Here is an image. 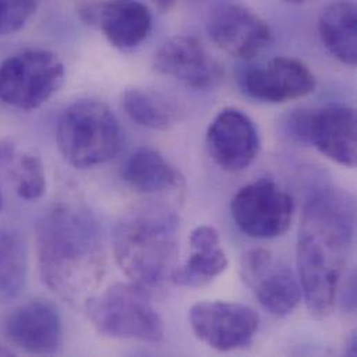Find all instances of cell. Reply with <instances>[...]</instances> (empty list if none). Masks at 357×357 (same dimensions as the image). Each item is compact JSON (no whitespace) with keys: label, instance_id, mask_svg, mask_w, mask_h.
I'll return each mask as SVG.
<instances>
[{"label":"cell","instance_id":"cell-19","mask_svg":"<svg viewBox=\"0 0 357 357\" xmlns=\"http://www.w3.org/2000/svg\"><path fill=\"white\" fill-rule=\"evenodd\" d=\"M123 179L142 193H159L181 186L178 170L158 151L139 149L127 160Z\"/></svg>","mask_w":357,"mask_h":357},{"label":"cell","instance_id":"cell-27","mask_svg":"<svg viewBox=\"0 0 357 357\" xmlns=\"http://www.w3.org/2000/svg\"><path fill=\"white\" fill-rule=\"evenodd\" d=\"M285 1L294 3V4H302V3H305V1H307V0H285Z\"/></svg>","mask_w":357,"mask_h":357},{"label":"cell","instance_id":"cell-14","mask_svg":"<svg viewBox=\"0 0 357 357\" xmlns=\"http://www.w3.org/2000/svg\"><path fill=\"white\" fill-rule=\"evenodd\" d=\"M153 67L159 74L196 91L213 89L224 77L221 64L199 39L188 35H177L163 43L155 53Z\"/></svg>","mask_w":357,"mask_h":357},{"label":"cell","instance_id":"cell-15","mask_svg":"<svg viewBox=\"0 0 357 357\" xmlns=\"http://www.w3.org/2000/svg\"><path fill=\"white\" fill-rule=\"evenodd\" d=\"M4 335L11 345L28 355L52 356L63 347V323L53 305L31 301L7 316Z\"/></svg>","mask_w":357,"mask_h":357},{"label":"cell","instance_id":"cell-24","mask_svg":"<svg viewBox=\"0 0 357 357\" xmlns=\"http://www.w3.org/2000/svg\"><path fill=\"white\" fill-rule=\"evenodd\" d=\"M15 151V146L11 142H0V178L6 176V165ZM3 208V190H1V179H0V211Z\"/></svg>","mask_w":357,"mask_h":357},{"label":"cell","instance_id":"cell-10","mask_svg":"<svg viewBox=\"0 0 357 357\" xmlns=\"http://www.w3.org/2000/svg\"><path fill=\"white\" fill-rule=\"evenodd\" d=\"M246 96L263 103H285L310 95L316 89L312 70L301 60L274 57L264 64L252 66L239 75Z\"/></svg>","mask_w":357,"mask_h":357},{"label":"cell","instance_id":"cell-8","mask_svg":"<svg viewBox=\"0 0 357 357\" xmlns=\"http://www.w3.org/2000/svg\"><path fill=\"white\" fill-rule=\"evenodd\" d=\"M189 321L196 338L218 352L246 348L260 324L259 314L252 307L220 301L193 305Z\"/></svg>","mask_w":357,"mask_h":357},{"label":"cell","instance_id":"cell-6","mask_svg":"<svg viewBox=\"0 0 357 357\" xmlns=\"http://www.w3.org/2000/svg\"><path fill=\"white\" fill-rule=\"evenodd\" d=\"M64 64L49 50H25L0 63V100L31 112L46 103L64 81Z\"/></svg>","mask_w":357,"mask_h":357},{"label":"cell","instance_id":"cell-12","mask_svg":"<svg viewBox=\"0 0 357 357\" xmlns=\"http://www.w3.org/2000/svg\"><path fill=\"white\" fill-rule=\"evenodd\" d=\"M78 15L120 50L139 46L152 29V14L139 0H86L78 7Z\"/></svg>","mask_w":357,"mask_h":357},{"label":"cell","instance_id":"cell-25","mask_svg":"<svg viewBox=\"0 0 357 357\" xmlns=\"http://www.w3.org/2000/svg\"><path fill=\"white\" fill-rule=\"evenodd\" d=\"M158 8L163 10V11H167L170 10L178 0H151Z\"/></svg>","mask_w":357,"mask_h":357},{"label":"cell","instance_id":"cell-11","mask_svg":"<svg viewBox=\"0 0 357 357\" xmlns=\"http://www.w3.org/2000/svg\"><path fill=\"white\" fill-rule=\"evenodd\" d=\"M206 149L213 162L224 172H243L259 155V131L242 110L222 109L207 128Z\"/></svg>","mask_w":357,"mask_h":357},{"label":"cell","instance_id":"cell-3","mask_svg":"<svg viewBox=\"0 0 357 357\" xmlns=\"http://www.w3.org/2000/svg\"><path fill=\"white\" fill-rule=\"evenodd\" d=\"M113 252L130 281L149 294L173 281L178 260V217L166 206L128 211L114 227Z\"/></svg>","mask_w":357,"mask_h":357},{"label":"cell","instance_id":"cell-22","mask_svg":"<svg viewBox=\"0 0 357 357\" xmlns=\"http://www.w3.org/2000/svg\"><path fill=\"white\" fill-rule=\"evenodd\" d=\"M6 176L13 181L20 199L38 200L46 192L45 167L39 156L33 153L15 149L6 165Z\"/></svg>","mask_w":357,"mask_h":357},{"label":"cell","instance_id":"cell-2","mask_svg":"<svg viewBox=\"0 0 357 357\" xmlns=\"http://www.w3.org/2000/svg\"><path fill=\"white\" fill-rule=\"evenodd\" d=\"M36 255L43 284L70 303H85L106 273V252L95 218L59 204L36 224Z\"/></svg>","mask_w":357,"mask_h":357},{"label":"cell","instance_id":"cell-21","mask_svg":"<svg viewBox=\"0 0 357 357\" xmlns=\"http://www.w3.org/2000/svg\"><path fill=\"white\" fill-rule=\"evenodd\" d=\"M26 273L24 241L14 231L0 229V303H8L21 295Z\"/></svg>","mask_w":357,"mask_h":357},{"label":"cell","instance_id":"cell-26","mask_svg":"<svg viewBox=\"0 0 357 357\" xmlns=\"http://www.w3.org/2000/svg\"><path fill=\"white\" fill-rule=\"evenodd\" d=\"M348 351H347V354L349 355V356H355L357 354L356 349V335H352V338L349 340V345H348Z\"/></svg>","mask_w":357,"mask_h":357},{"label":"cell","instance_id":"cell-16","mask_svg":"<svg viewBox=\"0 0 357 357\" xmlns=\"http://www.w3.org/2000/svg\"><path fill=\"white\" fill-rule=\"evenodd\" d=\"M356 110L349 106H327L307 110L305 144L313 145L330 160L356 166Z\"/></svg>","mask_w":357,"mask_h":357},{"label":"cell","instance_id":"cell-20","mask_svg":"<svg viewBox=\"0 0 357 357\" xmlns=\"http://www.w3.org/2000/svg\"><path fill=\"white\" fill-rule=\"evenodd\" d=\"M121 103L132 121L153 131H167L178 121V106L165 93L151 88H128Z\"/></svg>","mask_w":357,"mask_h":357},{"label":"cell","instance_id":"cell-28","mask_svg":"<svg viewBox=\"0 0 357 357\" xmlns=\"http://www.w3.org/2000/svg\"><path fill=\"white\" fill-rule=\"evenodd\" d=\"M0 355H7V352H6L4 349H1V348H0Z\"/></svg>","mask_w":357,"mask_h":357},{"label":"cell","instance_id":"cell-17","mask_svg":"<svg viewBox=\"0 0 357 357\" xmlns=\"http://www.w3.org/2000/svg\"><path fill=\"white\" fill-rule=\"evenodd\" d=\"M190 255L177 266L173 275V282L181 287L200 288L218 275L228 267V259L221 249L218 231L211 225H200L190 232L189 236Z\"/></svg>","mask_w":357,"mask_h":357},{"label":"cell","instance_id":"cell-1","mask_svg":"<svg viewBox=\"0 0 357 357\" xmlns=\"http://www.w3.org/2000/svg\"><path fill=\"white\" fill-rule=\"evenodd\" d=\"M355 229L356 204L348 192L324 188L307 199L299 228L298 267L302 295L316 320L334 310Z\"/></svg>","mask_w":357,"mask_h":357},{"label":"cell","instance_id":"cell-4","mask_svg":"<svg viewBox=\"0 0 357 357\" xmlns=\"http://www.w3.org/2000/svg\"><path fill=\"white\" fill-rule=\"evenodd\" d=\"M56 144L64 160L75 169H92L112 160L121 144L116 116L102 102L84 99L61 114Z\"/></svg>","mask_w":357,"mask_h":357},{"label":"cell","instance_id":"cell-23","mask_svg":"<svg viewBox=\"0 0 357 357\" xmlns=\"http://www.w3.org/2000/svg\"><path fill=\"white\" fill-rule=\"evenodd\" d=\"M39 0H0V35L20 31L35 14Z\"/></svg>","mask_w":357,"mask_h":357},{"label":"cell","instance_id":"cell-5","mask_svg":"<svg viewBox=\"0 0 357 357\" xmlns=\"http://www.w3.org/2000/svg\"><path fill=\"white\" fill-rule=\"evenodd\" d=\"M84 306L102 335L144 342H159L165 337V323L152 305L151 294L132 282L114 284L91 296Z\"/></svg>","mask_w":357,"mask_h":357},{"label":"cell","instance_id":"cell-18","mask_svg":"<svg viewBox=\"0 0 357 357\" xmlns=\"http://www.w3.org/2000/svg\"><path fill=\"white\" fill-rule=\"evenodd\" d=\"M319 33L331 56L349 67L356 66L357 8L354 1L337 0L328 4L320 15Z\"/></svg>","mask_w":357,"mask_h":357},{"label":"cell","instance_id":"cell-9","mask_svg":"<svg viewBox=\"0 0 357 357\" xmlns=\"http://www.w3.org/2000/svg\"><path fill=\"white\" fill-rule=\"evenodd\" d=\"M245 282L253 289L261 307L275 317L292 314L301 303L302 288L292 270L264 249L248 252L241 264Z\"/></svg>","mask_w":357,"mask_h":357},{"label":"cell","instance_id":"cell-7","mask_svg":"<svg viewBox=\"0 0 357 357\" xmlns=\"http://www.w3.org/2000/svg\"><path fill=\"white\" fill-rule=\"evenodd\" d=\"M294 213L292 196L266 179L242 186L231 200V215L236 227L256 239H271L285 234Z\"/></svg>","mask_w":357,"mask_h":357},{"label":"cell","instance_id":"cell-13","mask_svg":"<svg viewBox=\"0 0 357 357\" xmlns=\"http://www.w3.org/2000/svg\"><path fill=\"white\" fill-rule=\"evenodd\" d=\"M206 28L217 47L242 60L255 59L271 42L267 22L242 4L218 6L210 13Z\"/></svg>","mask_w":357,"mask_h":357}]
</instances>
